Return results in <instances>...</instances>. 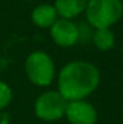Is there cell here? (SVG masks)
I'll return each instance as SVG.
<instances>
[{
    "instance_id": "obj_6",
    "label": "cell",
    "mask_w": 123,
    "mask_h": 124,
    "mask_svg": "<svg viewBox=\"0 0 123 124\" xmlns=\"http://www.w3.org/2000/svg\"><path fill=\"white\" fill-rule=\"evenodd\" d=\"M65 117L70 124H95L98 114L90 102L86 99H78L68 102Z\"/></svg>"
},
{
    "instance_id": "obj_10",
    "label": "cell",
    "mask_w": 123,
    "mask_h": 124,
    "mask_svg": "<svg viewBox=\"0 0 123 124\" xmlns=\"http://www.w3.org/2000/svg\"><path fill=\"white\" fill-rule=\"evenodd\" d=\"M13 99V93L7 82L0 79V111L7 108Z\"/></svg>"
},
{
    "instance_id": "obj_8",
    "label": "cell",
    "mask_w": 123,
    "mask_h": 124,
    "mask_svg": "<svg viewBox=\"0 0 123 124\" xmlns=\"http://www.w3.org/2000/svg\"><path fill=\"white\" fill-rule=\"evenodd\" d=\"M87 0H54V8L58 16L64 19H75L85 12Z\"/></svg>"
},
{
    "instance_id": "obj_3",
    "label": "cell",
    "mask_w": 123,
    "mask_h": 124,
    "mask_svg": "<svg viewBox=\"0 0 123 124\" xmlns=\"http://www.w3.org/2000/svg\"><path fill=\"white\" fill-rule=\"evenodd\" d=\"M25 74L31 83L39 87H48L56 78L54 61L46 52L34 50L25 60Z\"/></svg>"
},
{
    "instance_id": "obj_11",
    "label": "cell",
    "mask_w": 123,
    "mask_h": 124,
    "mask_svg": "<svg viewBox=\"0 0 123 124\" xmlns=\"http://www.w3.org/2000/svg\"><path fill=\"white\" fill-rule=\"evenodd\" d=\"M77 25H78V42H82V44L91 42L94 28L89 23H81V24H77Z\"/></svg>"
},
{
    "instance_id": "obj_4",
    "label": "cell",
    "mask_w": 123,
    "mask_h": 124,
    "mask_svg": "<svg viewBox=\"0 0 123 124\" xmlns=\"http://www.w3.org/2000/svg\"><path fill=\"white\" fill-rule=\"evenodd\" d=\"M68 100L57 90H48L41 93L34 100V115L44 122H56L65 116Z\"/></svg>"
},
{
    "instance_id": "obj_5",
    "label": "cell",
    "mask_w": 123,
    "mask_h": 124,
    "mask_svg": "<svg viewBox=\"0 0 123 124\" xmlns=\"http://www.w3.org/2000/svg\"><path fill=\"white\" fill-rule=\"evenodd\" d=\"M49 29L53 42L60 48H72L78 44V25L73 20L58 17Z\"/></svg>"
},
{
    "instance_id": "obj_12",
    "label": "cell",
    "mask_w": 123,
    "mask_h": 124,
    "mask_svg": "<svg viewBox=\"0 0 123 124\" xmlns=\"http://www.w3.org/2000/svg\"><path fill=\"white\" fill-rule=\"evenodd\" d=\"M11 123V117L8 114L5 112H0V124H9Z\"/></svg>"
},
{
    "instance_id": "obj_7",
    "label": "cell",
    "mask_w": 123,
    "mask_h": 124,
    "mask_svg": "<svg viewBox=\"0 0 123 124\" xmlns=\"http://www.w3.org/2000/svg\"><path fill=\"white\" fill-rule=\"evenodd\" d=\"M58 13L56 11L54 5L52 4H40L33 8L31 13V20L36 26L42 29L50 28L54 21L58 19Z\"/></svg>"
},
{
    "instance_id": "obj_13",
    "label": "cell",
    "mask_w": 123,
    "mask_h": 124,
    "mask_svg": "<svg viewBox=\"0 0 123 124\" xmlns=\"http://www.w3.org/2000/svg\"><path fill=\"white\" fill-rule=\"evenodd\" d=\"M121 1H122V3H123V0H121Z\"/></svg>"
},
{
    "instance_id": "obj_9",
    "label": "cell",
    "mask_w": 123,
    "mask_h": 124,
    "mask_svg": "<svg viewBox=\"0 0 123 124\" xmlns=\"http://www.w3.org/2000/svg\"><path fill=\"white\" fill-rule=\"evenodd\" d=\"M91 42L101 52H109L115 45V33L111 31V28L94 29Z\"/></svg>"
},
{
    "instance_id": "obj_1",
    "label": "cell",
    "mask_w": 123,
    "mask_h": 124,
    "mask_svg": "<svg viewBox=\"0 0 123 124\" xmlns=\"http://www.w3.org/2000/svg\"><path fill=\"white\" fill-rule=\"evenodd\" d=\"M101 71L94 63L83 60L64 65L57 75V91L66 100L86 99L98 88Z\"/></svg>"
},
{
    "instance_id": "obj_2",
    "label": "cell",
    "mask_w": 123,
    "mask_h": 124,
    "mask_svg": "<svg viewBox=\"0 0 123 124\" xmlns=\"http://www.w3.org/2000/svg\"><path fill=\"white\" fill-rule=\"evenodd\" d=\"M86 23L94 29L111 28L123 16V3L121 0H87L85 8Z\"/></svg>"
}]
</instances>
